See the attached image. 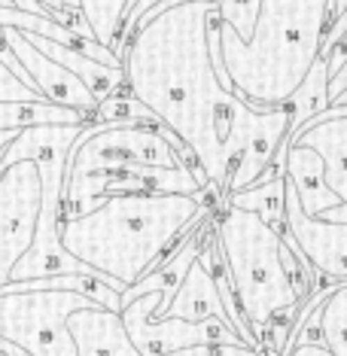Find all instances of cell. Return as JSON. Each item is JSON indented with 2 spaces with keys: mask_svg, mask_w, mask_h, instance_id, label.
<instances>
[{
  "mask_svg": "<svg viewBox=\"0 0 347 356\" xmlns=\"http://www.w3.org/2000/svg\"><path fill=\"white\" fill-rule=\"evenodd\" d=\"M213 3H180L152 15L122 61L128 95L195 152L216 192L259 183L289 137V104L256 110L216 76L207 25Z\"/></svg>",
  "mask_w": 347,
  "mask_h": 356,
  "instance_id": "6da1fadb",
  "label": "cell"
},
{
  "mask_svg": "<svg viewBox=\"0 0 347 356\" xmlns=\"http://www.w3.org/2000/svg\"><path fill=\"white\" fill-rule=\"evenodd\" d=\"M207 192V189H204ZM201 195H113L98 210L61 222V247L88 268L134 286L159 268L192 229L204 222L213 201Z\"/></svg>",
  "mask_w": 347,
  "mask_h": 356,
  "instance_id": "7a4b0ae2",
  "label": "cell"
},
{
  "mask_svg": "<svg viewBox=\"0 0 347 356\" xmlns=\"http://www.w3.org/2000/svg\"><path fill=\"white\" fill-rule=\"evenodd\" d=\"M332 22V0H262L244 43L220 19L223 70L235 95L256 110L287 104L323 58Z\"/></svg>",
  "mask_w": 347,
  "mask_h": 356,
  "instance_id": "3957f363",
  "label": "cell"
},
{
  "mask_svg": "<svg viewBox=\"0 0 347 356\" xmlns=\"http://www.w3.org/2000/svg\"><path fill=\"white\" fill-rule=\"evenodd\" d=\"M216 244L238 296V307L265 356H284L289 332L308 298L296 293L284 265V238L253 210L225 204Z\"/></svg>",
  "mask_w": 347,
  "mask_h": 356,
  "instance_id": "277c9868",
  "label": "cell"
},
{
  "mask_svg": "<svg viewBox=\"0 0 347 356\" xmlns=\"http://www.w3.org/2000/svg\"><path fill=\"white\" fill-rule=\"evenodd\" d=\"M168 128L150 125H110V122H88L67 156V183L86 180V177L116 171L128 165H150V168H186L180 152L168 140Z\"/></svg>",
  "mask_w": 347,
  "mask_h": 356,
  "instance_id": "5b68a950",
  "label": "cell"
},
{
  "mask_svg": "<svg viewBox=\"0 0 347 356\" xmlns=\"http://www.w3.org/2000/svg\"><path fill=\"white\" fill-rule=\"evenodd\" d=\"M95 302L64 289L0 296V338L19 344L31 356H76L67 317Z\"/></svg>",
  "mask_w": 347,
  "mask_h": 356,
  "instance_id": "8992f818",
  "label": "cell"
},
{
  "mask_svg": "<svg viewBox=\"0 0 347 356\" xmlns=\"http://www.w3.org/2000/svg\"><path fill=\"white\" fill-rule=\"evenodd\" d=\"M43 180L37 161H15L0 171V286L13 283V268L34 244Z\"/></svg>",
  "mask_w": 347,
  "mask_h": 356,
  "instance_id": "52a82bcc",
  "label": "cell"
},
{
  "mask_svg": "<svg viewBox=\"0 0 347 356\" xmlns=\"http://www.w3.org/2000/svg\"><path fill=\"white\" fill-rule=\"evenodd\" d=\"M159 302H161V296L150 293L122 307V323H125L128 335H131L134 347L143 356H165L174 350H189V347L244 344V338L223 320H201V323H186V320H174V317L159 320V323L150 320V314L159 307Z\"/></svg>",
  "mask_w": 347,
  "mask_h": 356,
  "instance_id": "ba28073f",
  "label": "cell"
},
{
  "mask_svg": "<svg viewBox=\"0 0 347 356\" xmlns=\"http://www.w3.org/2000/svg\"><path fill=\"white\" fill-rule=\"evenodd\" d=\"M287 229L296 238L302 256L323 277L347 283V222L314 220L302 210L293 183L287 180Z\"/></svg>",
  "mask_w": 347,
  "mask_h": 356,
  "instance_id": "9c48e42d",
  "label": "cell"
},
{
  "mask_svg": "<svg viewBox=\"0 0 347 356\" xmlns=\"http://www.w3.org/2000/svg\"><path fill=\"white\" fill-rule=\"evenodd\" d=\"M0 31H3V37H6V46L13 49V55L19 58L22 67H25V74L34 79L37 92L43 95L46 101L55 104V107L88 113V116L98 110V98H95V95L88 92L70 70H64L61 64L46 58V55L40 52L19 28H0Z\"/></svg>",
  "mask_w": 347,
  "mask_h": 356,
  "instance_id": "30bf717a",
  "label": "cell"
},
{
  "mask_svg": "<svg viewBox=\"0 0 347 356\" xmlns=\"http://www.w3.org/2000/svg\"><path fill=\"white\" fill-rule=\"evenodd\" d=\"M289 147H311L323 156L326 168V186L341 198V204L326 213L329 222H347V116L320 119L314 116L308 125L298 131Z\"/></svg>",
  "mask_w": 347,
  "mask_h": 356,
  "instance_id": "8fae6325",
  "label": "cell"
},
{
  "mask_svg": "<svg viewBox=\"0 0 347 356\" xmlns=\"http://www.w3.org/2000/svg\"><path fill=\"white\" fill-rule=\"evenodd\" d=\"M67 332L74 338L76 356H143L128 335L122 314L107 311L101 305L70 314Z\"/></svg>",
  "mask_w": 347,
  "mask_h": 356,
  "instance_id": "7c38bea8",
  "label": "cell"
},
{
  "mask_svg": "<svg viewBox=\"0 0 347 356\" xmlns=\"http://www.w3.org/2000/svg\"><path fill=\"white\" fill-rule=\"evenodd\" d=\"M287 180L293 183L298 204L314 220H326L332 207L341 204V198L326 186V168L323 156L311 147H289L287 149Z\"/></svg>",
  "mask_w": 347,
  "mask_h": 356,
  "instance_id": "4fadbf2b",
  "label": "cell"
},
{
  "mask_svg": "<svg viewBox=\"0 0 347 356\" xmlns=\"http://www.w3.org/2000/svg\"><path fill=\"white\" fill-rule=\"evenodd\" d=\"M22 34H25V31H22ZM25 37L46 55V58H52L55 64H61L64 70H70V74H74L79 83L95 95V98H98V104L113 98V95H119L122 88H128L125 67H107V64L88 58V55L76 52V49H67V46L55 43V40H49V37H40V34H25Z\"/></svg>",
  "mask_w": 347,
  "mask_h": 356,
  "instance_id": "5bb4252c",
  "label": "cell"
},
{
  "mask_svg": "<svg viewBox=\"0 0 347 356\" xmlns=\"http://www.w3.org/2000/svg\"><path fill=\"white\" fill-rule=\"evenodd\" d=\"M201 256V253H198ZM174 317V320H186V323H201V320H223L232 326L229 314H225V305L220 298V289H216V283L211 277V271L204 268V265L192 262V268L186 274V280L180 283V289H177L171 307H168L165 320Z\"/></svg>",
  "mask_w": 347,
  "mask_h": 356,
  "instance_id": "9a60e30c",
  "label": "cell"
},
{
  "mask_svg": "<svg viewBox=\"0 0 347 356\" xmlns=\"http://www.w3.org/2000/svg\"><path fill=\"white\" fill-rule=\"evenodd\" d=\"M329 79H332L329 61L320 58L311 67V74L305 76V83L298 86V92L287 101L289 110H293V125H289V137H287V140H293V137L302 131V128L308 125L314 116H320V113L329 107Z\"/></svg>",
  "mask_w": 347,
  "mask_h": 356,
  "instance_id": "2e32d148",
  "label": "cell"
},
{
  "mask_svg": "<svg viewBox=\"0 0 347 356\" xmlns=\"http://www.w3.org/2000/svg\"><path fill=\"white\" fill-rule=\"evenodd\" d=\"M229 204L241 210H253L271 229H277L284 234L287 232V174L268 183H256L244 192H232Z\"/></svg>",
  "mask_w": 347,
  "mask_h": 356,
  "instance_id": "e0dca14e",
  "label": "cell"
},
{
  "mask_svg": "<svg viewBox=\"0 0 347 356\" xmlns=\"http://www.w3.org/2000/svg\"><path fill=\"white\" fill-rule=\"evenodd\" d=\"M180 3H213L216 10H220V19H223V25H229L235 34L244 40L253 37V28H256V15H259V3L262 0H165V3H159V6H152V10L143 15V22H140V28L147 25V22L152 19V15H159V13H165V10H171V6H180ZM137 28V31H140Z\"/></svg>",
  "mask_w": 347,
  "mask_h": 356,
  "instance_id": "ac0fdd59",
  "label": "cell"
},
{
  "mask_svg": "<svg viewBox=\"0 0 347 356\" xmlns=\"http://www.w3.org/2000/svg\"><path fill=\"white\" fill-rule=\"evenodd\" d=\"M79 3H83V15L88 28H92V34L98 37V43L116 52L125 15L134 6V0H79Z\"/></svg>",
  "mask_w": 347,
  "mask_h": 356,
  "instance_id": "d6986e66",
  "label": "cell"
},
{
  "mask_svg": "<svg viewBox=\"0 0 347 356\" xmlns=\"http://www.w3.org/2000/svg\"><path fill=\"white\" fill-rule=\"evenodd\" d=\"M15 10L40 15V19H49L55 25L67 28L70 34L83 37V40H98L88 28L86 15H83V3L79 0H10Z\"/></svg>",
  "mask_w": 347,
  "mask_h": 356,
  "instance_id": "ffe728a7",
  "label": "cell"
},
{
  "mask_svg": "<svg viewBox=\"0 0 347 356\" xmlns=\"http://www.w3.org/2000/svg\"><path fill=\"white\" fill-rule=\"evenodd\" d=\"M320 332L329 350L347 356V283L332 286V293L320 305Z\"/></svg>",
  "mask_w": 347,
  "mask_h": 356,
  "instance_id": "44dd1931",
  "label": "cell"
},
{
  "mask_svg": "<svg viewBox=\"0 0 347 356\" xmlns=\"http://www.w3.org/2000/svg\"><path fill=\"white\" fill-rule=\"evenodd\" d=\"M22 101H46V98L31 92V88L0 61V104H22Z\"/></svg>",
  "mask_w": 347,
  "mask_h": 356,
  "instance_id": "7402d4cb",
  "label": "cell"
},
{
  "mask_svg": "<svg viewBox=\"0 0 347 356\" xmlns=\"http://www.w3.org/2000/svg\"><path fill=\"white\" fill-rule=\"evenodd\" d=\"M347 34V10H344V15L341 19H335V25L329 28V34H326V43H323V58H329V52H332V46L338 43Z\"/></svg>",
  "mask_w": 347,
  "mask_h": 356,
  "instance_id": "603a6c76",
  "label": "cell"
},
{
  "mask_svg": "<svg viewBox=\"0 0 347 356\" xmlns=\"http://www.w3.org/2000/svg\"><path fill=\"white\" fill-rule=\"evenodd\" d=\"M344 92H347V61L335 70L332 79H329V104H332L338 95H344Z\"/></svg>",
  "mask_w": 347,
  "mask_h": 356,
  "instance_id": "cb8c5ba5",
  "label": "cell"
},
{
  "mask_svg": "<svg viewBox=\"0 0 347 356\" xmlns=\"http://www.w3.org/2000/svg\"><path fill=\"white\" fill-rule=\"evenodd\" d=\"M287 356H335L326 344H296Z\"/></svg>",
  "mask_w": 347,
  "mask_h": 356,
  "instance_id": "d4e9b609",
  "label": "cell"
},
{
  "mask_svg": "<svg viewBox=\"0 0 347 356\" xmlns=\"http://www.w3.org/2000/svg\"><path fill=\"white\" fill-rule=\"evenodd\" d=\"M344 10H347V0H332V13H335V19H341ZM332 25H335V22H332Z\"/></svg>",
  "mask_w": 347,
  "mask_h": 356,
  "instance_id": "484cf974",
  "label": "cell"
},
{
  "mask_svg": "<svg viewBox=\"0 0 347 356\" xmlns=\"http://www.w3.org/2000/svg\"><path fill=\"white\" fill-rule=\"evenodd\" d=\"M329 107H347V92H344V95H338V98L329 104Z\"/></svg>",
  "mask_w": 347,
  "mask_h": 356,
  "instance_id": "4316f807",
  "label": "cell"
},
{
  "mask_svg": "<svg viewBox=\"0 0 347 356\" xmlns=\"http://www.w3.org/2000/svg\"><path fill=\"white\" fill-rule=\"evenodd\" d=\"M0 6H13V3H10V0H0Z\"/></svg>",
  "mask_w": 347,
  "mask_h": 356,
  "instance_id": "83f0119b",
  "label": "cell"
}]
</instances>
